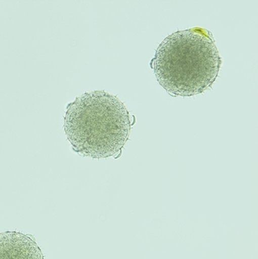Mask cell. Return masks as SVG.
Masks as SVG:
<instances>
[{"instance_id":"1","label":"cell","mask_w":258,"mask_h":259,"mask_svg":"<svg viewBox=\"0 0 258 259\" xmlns=\"http://www.w3.org/2000/svg\"><path fill=\"white\" fill-rule=\"evenodd\" d=\"M221 64L212 33L193 27L166 37L151 66L159 84L170 95L193 97L212 87Z\"/></svg>"},{"instance_id":"2","label":"cell","mask_w":258,"mask_h":259,"mask_svg":"<svg viewBox=\"0 0 258 259\" xmlns=\"http://www.w3.org/2000/svg\"><path fill=\"white\" fill-rule=\"evenodd\" d=\"M131 126L124 103L105 91L84 93L69 103L64 124L73 151L93 158L118 155L129 139Z\"/></svg>"},{"instance_id":"3","label":"cell","mask_w":258,"mask_h":259,"mask_svg":"<svg viewBox=\"0 0 258 259\" xmlns=\"http://www.w3.org/2000/svg\"><path fill=\"white\" fill-rule=\"evenodd\" d=\"M0 259H45V256L30 234L5 231L0 233Z\"/></svg>"}]
</instances>
